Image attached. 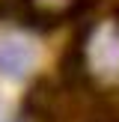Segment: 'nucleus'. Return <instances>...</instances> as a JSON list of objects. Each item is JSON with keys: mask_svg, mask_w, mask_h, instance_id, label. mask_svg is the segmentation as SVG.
<instances>
[{"mask_svg": "<svg viewBox=\"0 0 119 122\" xmlns=\"http://www.w3.org/2000/svg\"><path fill=\"white\" fill-rule=\"evenodd\" d=\"M36 66V48L21 36H3L0 39V77L21 81Z\"/></svg>", "mask_w": 119, "mask_h": 122, "instance_id": "nucleus-1", "label": "nucleus"}, {"mask_svg": "<svg viewBox=\"0 0 119 122\" xmlns=\"http://www.w3.org/2000/svg\"><path fill=\"white\" fill-rule=\"evenodd\" d=\"M89 60H92L95 71L101 75H116L119 71V36L113 30H104L92 39L89 48Z\"/></svg>", "mask_w": 119, "mask_h": 122, "instance_id": "nucleus-2", "label": "nucleus"}]
</instances>
